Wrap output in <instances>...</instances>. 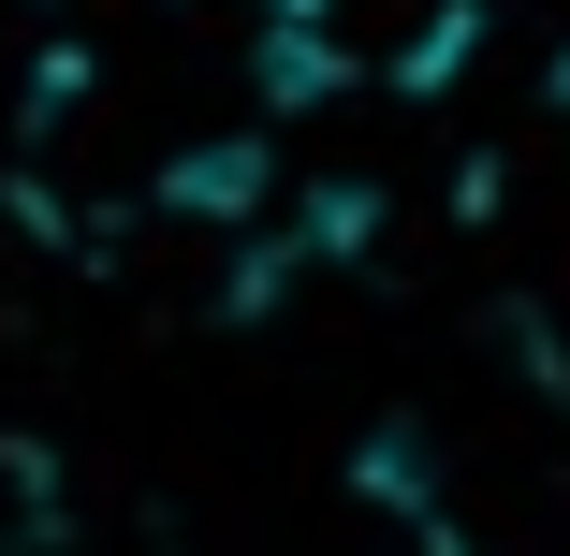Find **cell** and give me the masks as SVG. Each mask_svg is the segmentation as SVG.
Wrapping results in <instances>:
<instances>
[{
	"label": "cell",
	"mask_w": 570,
	"mask_h": 556,
	"mask_svg": "<svg viewBox=\"0 0 570 556\" xmlns=\"http://www.w3.org/2000/svg\"><path fill=\"white\" fill-rule=\"evenodd\" d=\"M0 556H45V469L0 439Z\"/></svg>",
	"instance_id": "obj_1"
},
{
	"label": "cell",
	"mask_w": 570,
	"mask_h": 556,
	"mask_svg": "<svg viewBox=\"0 0 570 556\" xmlns=\"http://www.w3.org/2000/svg\"><path fill=\"white\" fill-rule=\"evenodd\" d=\"M556 103H570V59H556Z\"/></svg>",
	"instance_id": "obj_2"
}]
</instances>
